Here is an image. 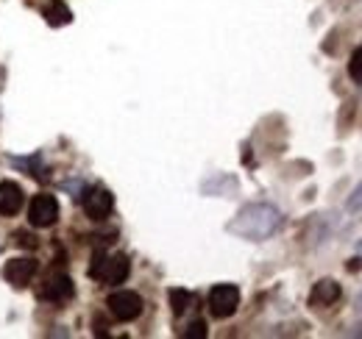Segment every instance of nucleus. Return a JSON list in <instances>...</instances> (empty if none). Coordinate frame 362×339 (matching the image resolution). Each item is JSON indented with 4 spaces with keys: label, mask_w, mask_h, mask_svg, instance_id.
I'll list each match as a JSON object with an SVG mask.
<instances>
[{
    "label": "nucleus",
    "mask_w": 362,
    "mask_h": 339,
    "mask_svg": "<svg viewBox=\"0 0 362 339\" xmlns=\"http://www.w3.org/2000/svg\"><path fill=\"white\" fill-rule=\"evenodd\" d=\"M279 228H281V212L271 203H248L226 225L228 234L248 239V242H262L273 237Z\"/></svg>",
    "instance_id": "1"
},
{
    "label": "nucleus",
    "mask_w": 362,
    "mask_h": 339,
    "mask_svg": "<svg viewBox=\"0 0 362 339\" xmlns=\"http://www.w3.org/2000/svg\"><path fill=\"white\" fill-rule=\"evenodd\" d=\"M349 73H351V78H362V47H357L354 53H351V64H349Z\"/></svg>",
    "instance_id": "14"
},
{
    "label": "nucleus",
    "mask_w": 362,
    "mask_h": 339,
    "mask_svg": "<svg viewBox=\"0 0 362 339\" xmlns=\"http://www.w3.org/2000/svg\"><path fill=\"white\" fill-rule=\"evenodd\" d=\"M237 306H240V290L234 284L212 287V292H209V311H212V317L226 320V317H231L237 311Z\"/></svg>",
    "instance_id": "3"
},
{
    "label": "nucleus",
    "mask_w": 362,
    "mask_h": 339,
    "mask_svg": "<svg viewBox=\"0 0 362 339\" xmlns=\"http://www.w3.org/2000/svg\"><path fill=\"white\" fill-rule=\"evenodd\" d=\"M106 306H109L112 317H117L120 323H132L142 314V297L132 292V290H120V292L109 295Z\"/></svg>",
    "instance_id": "4"
},
{
    "label": "nucleus",
    "mask_w": 362,
    "mask_h": 339,
    "mask_svg": "<svg viewBox=\"0 0 362 339\" xmlns=\"http://www.w3.org/2000/svg\"><path fill=\"white\" fill-rule=\"evenodd\" d=\"M340 295H343L340 284H337L334 278H323V281H317L315 287H313L310 303H313V306H332V303L340 300Z\"/></svg>",
    "instance_id": "10"
},
{
    "label": "nucleus",
    "mask_w": 362,
    "mask_h": 339,
    "mask_svg": "<svg viewBox=\"0 0 362 339\" xmlns=\"http://www.w3.org/2000/svg\"><path fill=\"white\" fill-rule=\"evenodd\" d=\"M59 220V203L53 195H37L28 206V222L34 228H50Z\"/></svg>",
    "instance_id": "6"
},
{
    "label": "nucleus",
    "mask_w": 362,
    "mask_h": 339,
    "mask_svg": "<svg viewBox=\"0 0 362 339\" xmlns=\"http://www.w3.org/2000/svg\"><path fill=\"white\" fill-rule=\"evenodd\" d=\"M45 20H47V25L62 28V25H67V23L73 20V11H70L62 0H50L45 6Z\"/></svg>",
    "instance_id": "11"
},
{
    "label": "nucleus",
    "mask_w": 362,
    "mask_h": 339,
    "mask_svg": "<svg viewBox=\"0 0 362 339\" xmlns=\"http://www.w3.org/2000/svg\"><path fill=\"white\" fill-rule=\"evenodd\" d=\"M81 206H84V212L90 220H106L112 209H115V198H112V192L109 189H103V186H92L84 192V198H81Z\"/></svg>",
    "instance_id": "5"
},
{
    "label": "nucleus",
    "mask_w": 362,
    "mask_h": 339,
    "mask_svg": "<svg viewBox=\"0 0 362 339\" xmlns=\"http://www.w3.org/2000/svg\"><path fill=\"white\" fill-rule=\"evenodd\" d=\"M204 337H206V326H204L201 320H195V323L184 331V339H204Z\"/></svg>",
    "instance_id": "15"
},
{
    "label": "nucleus",
    "mask_w": 362,
    "mask_h": 339,
    "mask_svg": "<svg viewBox=\"0 0 362 339\" xmlns=\"http://www.w3.org/2000/svg\"><path fill=\"white\" fill-rule=\"evenodd\" d=\"M90 275L106 281V284H123L129 278V258L123 254L112 256V258L106 254H95L92 256Z\"/></svg>",
    "instance_id": "2"
},
{
    "label": "nucleus",
    "mask_w": 362,
    "mask_h": 339,
    "mask_svg": "<svg viewBox=\"0 0 362 339\" xmlns=\"http://www.w3.org/2000/svg\"><path fill=\"white\" fill-rule=\"evenodd\" d=\"M189 303H192V295H189L187 290H170V306H173V314H184Z\"/></svg>",
    "instance_id": "12"
},
{
    "label": "nucleus",
    "mask_w": 362,
    "mask_h": 339,
    "mask_svg": "<svg viewBox=\"0 0 362 339\" xmlns=\"http://www.w3.org/2000/svg\"><path fill=\"white\" fill-rule=\"evenodd\" d=\"M346 209L349 212H362V181L354 186V192L349 195V201H346Z\"/></svg>",
    "instance_id": "13"
},
{
    "label": "nucleus",
    "mask_w": 362,
    "mask_h": 339,
    "mask_svg": "<svg viewBox=\"0 0 362 339\" xmlns=\"http://www.w3.org/2000/svg\"><path fill=\"white\" fill-rule=\"evenodd\" d=\"M73 292H76V287H73V281L67 275H50L42 284V290H40V295L50 300V303H64V300L73 297Z\"/></svg>",
    "instance_id": "8"
},
{
    "label": "nucleus",
    "mask_w": 362,
    "mask_h": 339,
    "mask_svg": "<svg viewBox=\"0 0 362 339\" xmlns=\"http://www.w3.org/2000/svg\"><path fill=\"white\" fill-rule=\"evenodd\" d=\"M34 273H37V261L28 258V256L11 258V261L6 264V270H3V275L8 278V284H14V287H20V290L34 278Z\"/></svg>",
    "instance_id": "7"
},
{
    "label": "nucleus",
    "mask_w": 362,
    "mask_h": 339,
    "mask_svg": "<svg viewBox=\"0 0 362 339\" xmlns=\"http://www.w3.org/2000/svg\"><path fill=\"white\" fill-rule=\"evenodd\" d=\"M354 309H357V311L362 314V292H360V297H357V303H354Z\"/></svg>",
    "instance_id": "16"
},
{
    "label": "nucleus",
    "mask_w": 362,
    "mask_h": 339,
    "mask_svg": "<svg viewBox=\"0 0 362 339\" xmlns=\"http://www.w3.org/2000/svg\"><path fill=\"white\" fill-rule=\"evenodd\" d=\"M23 209V189L14 181H0V214L14 217Z\"/></svg>",
    "instance_id": "9"
}]
</instances>
